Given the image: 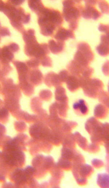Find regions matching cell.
I'll use <instances>...</instances> for the list:
<instances>
[{
  "instance_id": "obj_24",
  "label": "cell",
  "mask_w": 109,
  "mask_h": 188,
  "mask_svg": "<svg viewBox=\"0 0 109 188\" xmlns=\"http://www.w3.org/2000/svg\"><path fill=\"white\" fill-rule=\"evenodd\" d=\"M98 30L100 32L107 33L109 32V25H104V24H100L98 27Z\"/></svg>"
},
{
  "instance_id": "obj_8",
  "label": "cell",
  "mask_w": 109,
  "mask_h": 188,
  "mask_svg": "<svg viewBox=\"0 0 109 188\" xmlns=\"http://www.w3.org/2000/svg\"><path fill=\"white\" fill-rule=\"evenodd\" d=\"M14 58V54L9 49L8 45L3 47L1 49V60L4 64H8Z\"/></svg>"
},
{
  "instance_id": "obj_31",
  "label": "cell",
  "mask_w": 109,
  "mask_h": 188,
  "mask_svg": "<svg viewBox=\"0 0 109 188\" xmlns=\"http://www.w3.org/2000/svg\"><path fill=\"white\" fill-rule=\"evenodd\" d=\"M79 104L78 102H76V103H74L73 105V108L74 109H79Z\"/></svg>"
},
{
  "instance_id": "obj_1",
  "label": "cell",
  "mask_w": 109,
  "mask_h": 188,
  "mask_svg": "<svg viewBox=\"0 0 109 188\" xmlns=\"http://www.w3.org/2000/svg\"><path fill=\"white\" fill-rule=\"evenodd\" d=\"M36 15L40 32L43 36H52L56 28H60L63 24L62 16L58 10L45 7Z\"/></svg>"
},
{
  "instance_id": "obj_26",
  "label": "cell",
  "mask_w": 109,
  "mask_h": 188,
  "mask_svg": "<svg viewBox=\"0 0 109 188\" xmlns=\"http://www.w3.org/2000/svg\"><path fill=\"white\" fill-rule=\"evenodd\" d=\"M101 41L109 45V32L101 36Z\"/></svg>"
},
{
  "instance_id": "obj_19",
  "label": "cell",
  "mask_w": 109,
  "mask_h": 188,
  "mask_svg": "<svg viewBox=\"0 0 109 188\" xmlns=\"http://www.w3.org/2000/svg\"><path fill=\"white\" fill-rule=\"evenodd\" d=\"M40 62V60L38 59L34 58L27 61L26 64L29 67L35 69L38 66Z\"/></svg>"
},
{
  "instance_id": "obj_4",
  "label": "cell",
  "mask_w": 109,
  "mask_h": 188,
  "mask_svg": "<svg viewBox=\"0 0 109 188\" xmlns=\"http://www.w3.org/2000/svg\"><path fill=\"white\" fill-rule=\"evenodd\" d=\"M25 52L28 57H34L39 60L50 53L48 45L47 43L39 44L37 40L25 43Z\"/></svg>"
},
{
  "instance_id": "obj_28",
  "label": "cell",
  "mask_w": 109,
  "mask_h": 188,
  "mask_svg": "<svg viewBox=\"0 0 109 188\" xmlns=\"http://www.w3.org/2000/svg\"><path fill=\"white\" fill-rule=\"evenodd\" d=\"M103 71L104 74L108 75L109 74V61H107L104 64L103 68Z\"/></svg>"
},
{
  "instance_id": "obj_22",
  "label": "cell",
  "mask_w": 109,
  "mask_h": 188,
  "mask_svg": "<svg viewBox=\"0 0 109 188\" xmlns=\"http://www.w3.org/2000/svg\"><path fill=\"white\" fill-rule=\"evenodd\" d=\"M79 104V107L80 111L82 114H84L87 112V108L86 105H85L84 101L83 100H80L78 102Z\"/></svg>"
},
{
  "instance_id": "obj_9",
  "label": "cell",
  "mask_w": 109,
  "mask_h": 188,
  "mask_svg": "<svg viewBox=\"0 0 109 188\" xmlns=\"http://www.w3.org/2000/svg\"><path fill=\"white\" fill-rule=\"evenodd\" d=\"M65 43L64 42H56L53 40H50L48 41V47L50 51L54 54H58L62 52L64 47Z\"/></svg>"
},
{
  "instance_id": "obj_12",
  "label": "cell",
  "mask_w": 109,
  "mask_h": 188,
  "mask_svg": "<svg viewBox=\"0 0 109 188\" xmlns=\"http://www.w3.org/2000/svg\"><path fill=\"white\" fill-rule=\"evenodd\" d=\"M28 4L29 8L36 14L45 7L42 1L39 0H29Z\"/></svg>"
},
{
  "instance_id": "obj_2",
  "label": "cell",
  "mask_w": 109,
  "mask_h": 188,
  "mask_svg": "<svg viewBox=\"0 0 109 188\" xmlns=\"http://www.w3.org/2000/svg\"><path fill=\"white\" fill-rule=\"evenodd\" d=\"M0 4L1 11L8 17L13 28L22 33L25 30L23 24L27 13L22 7L13 5L10 1L4 2L1 1Z\"/></svg>"
},
{
  "instance_id": "obj_15",
  "label": "cell",
  "mask_w": 109,
  "mask_h": 188,
  "mask_svg": "<svg viewBox=\"0 0 109 188\" xmlns=\"http://www.w3.org/2000/svg\"><path fill=\"white\" fill-rule=\"evenodd\" d=\"M96 50L99 55L105 56L109 54V45L101 42L96 47Z\"/></svg>"
},
{
  "instance_id": "obj_27",
  "label": "cell",
  "mask_w": 109,
  "mask_h": 188,
  "mask_svg": "<svg viewBox=\"0 0 109 188\" xmlns=\"http://www.w3.org/2000/svg\"><path fill=\"white\" fill-rule=\"evenodd\" d=\"M10 1L13 5L16 7H19L20 5L23 4L25 1L24 0H11Z\"/></svg>"
},
{
  "instance_id": "obj_3",
  "label": "cell",
  "mask_w": 109,
  "mask_h": 188,
  "mask_svg": "<svg viewBox=\"0 0 109 188\" xmlns=\"http://www.w3.org/2000/svg\"><path fill=\"white\" fill-rule=\"evenodd\" d=\"M80 1H63L62 16L69 23V29L75 30L78 27V21L81 16L83 7Z\"/></svg>"
},
{
  "instance_id": "obj_5",
  "label": "cell",
  "mask_w": 109,
  "mask_h": 188,
  "mask_svg": "<svg viewBox=\"0 0 109 188\" xmlns=\"http://www.w3.org/2000/svg\"><path fill=\"white\" fill-rule=\"evenodd\" d=\"M81 16L85 19L97 20L102 16V14L95 7L85 6L81 11Z\"/></svg>"
},
{
  "instance_id": "obj_17",
  "label": "cell",
  "mask_w": 109,
  "mask_h": 188,
  "mask_svg": "<svg viewBox=\"0 0 109 188\" xmlns=\"http://www.w3.org/2000/svg\"><path fill=\"white\" fill-rule=\"evenodd\" d=\"M98 6L101 13L104 14H109V4L105 1H98Z\"/></svg>"
},
{
  "instance_id": "obj_6",
  "label": "cell",
  "mask_w": 109,
  "mask_h": 188,
  "mask_svg": "<svg viewBox=\"0 0 109 188\" xmlns=\"http://www.w3.org/2000/svg\"><path fill=\"white\" fill-rule=\"evenodd\" d=\"M54 37L57 41L64 42L69 38H75V35L72 30L59 28L54 35Z\"/></svg>"
},
{
  "instance_id": "obj_7",
  "label": "cell",
  "mask_w": 109,
  "mask_h": 188,
  "mask_svg": "<svg viewBox=\"0 0 109 188\" xmlns=\"http://www.w3.org/2000/svg\"><path fill=\"white\" fill-rule=\"evenodd\" d=\"M78 51L85 58L90 62L93 59V54L91 49L90 45L85 42H81L77 45Z\"/></svg>"
},
{
  "instance_id": "obj_23",
  "label": "cell",
  "mask_w": 109,
  "mask_h": 188,
  "mask_svg": "<svg viewBox=\"0 0 109 188\" xmlns=\"http://www.w3.org/2000/svg\"><path fill=\"white\" fill-rule=\"evenodd\" d=\"M1 37H3L6 36H10L11 33L9 29L6 27H1V30H0Z\"/></svg>"
},
{
  "instance_id": "obj_10",
  "label": "cell",
  "mask_w": 109,
  "mask_h": 188,
  "mask_svg": "<svg viewBox=\"0 0 109 188\" xmlns=\"http://www.w3.org/2000/svg\"><path fill=\"white\" fill-rule=\"evenodd\" d=\"M43 75L40 71L37 69H34L29 71L28 79L30 82L35 84H38L42 82Z\"/></svg>"
},
{
  "instance_id": "obj_18",
  "label": "cell",
  "mask_w": 109,
  "mask_h": 188,
  "mask_svg": "<svg viewBox=\"0 0 109 188\" xmlns=\"http://www.w3.org/2000/svg\"><path fill=\"white\" fill-rule=\"evenodd\" d=\"M23 171L19 169V170L16 171L15 172L14 175L15 180L18 182H22L25 181L26 180V177L25 174H24Z\"/></svg>"
},
{
  "instance_id": "obj_21",
  "label": "cell",
  "mask_w": 109,
  "mask_h": 188,
  "mask_svg": "<svg viewBox=\"0 0 109 188\" xmlns=\"http://www.w3.org/2000/svg\"><path fill=\"white\" fill-rule=\"evenodd\" d=\"M58 76L60 81H62V82H66L69 76V73L66 70H63L60 71Z\"/></svg>"
},
{
  "instance_id": "obj_30",
  "label": "cell",
  "mask_w": 109,
  "mask_h": 188,
  "mask_svg": "<svg viewBox=\"0 0 109 188\" xmlns=\"http://www.w3.org/2000/svg\"><path fill=\"white\" fill-rule=\"evenodd\" d=\"M25 171L26 173L28 174V175H31L35 172V169L32 167L28 166L27 167Z\"/></svg>"
},
{
  "instance_id": "obj_13",
  "label": "cell",
  "mask_w": 109,
  "mask_h": 188,
  "mask_svg": "<svg viewBox=\"0 0 109 188\" xmlns=\"http://www.w3.org/2000/svg\"><path fill=\"white\" fill-rule=\"evenodd\" d=\"M23 39L25 43L36 40L35 36V31L33 29L25 30L22 33Z\"/></svg>"
},
{
  "instance_id": "obj_14",
  "label": "cell",
  "mask_w": 109,
  "mask_h": 188,
  "mask_svg": "<svg viewBox=\"0 0 109 188\" xmlns=\"http://www.w3.org/2000/svg\"><path fill=\"white\" fill-rule=\"evenodd\" d=\"M45 82L47 84L55 85L59 83L60 81L58 75L53 72H50L45 76Z\"/></svg>"
},
{
  "instance_id": "obj_11",
  "label": "cell",
  "mask_w": 109,
  "mask_h": 188,
  "mask_svg": "<svg viewBox=\"0 0 109 188\" xmlns=\"http://www.w3.org/2000/svg\"><path fill=\"white\" fill-rule=\"evenodd\" d=\"M13 64L17 69L19 76H25L28 74L29 69L25 63L18 61H15Z\"/></svg>"
},
{
  "instance_id": "obj_20",
  "label": "cell",
  "mask_w": 109,
  "mask_h": 188,
  "mask_svg": "<svg viewBox=\"0 0 109 188\" xmlns=\"http://www.w3.org/2000/svg\"><path fill=\"white\" fill-rule=\"evenodd\" d=\"M42 65L44 67H51L52 65V61L49 57L45 56L40 59Z\"/></svg>"
},
{
  "instance_id": "obj_29",
  "label": "cell",
  "mask_w": 109,
  "mask_h": 188,
  "mask_svg": "<svg viewBox=\"0 0 109 188\" xmlns=\"http://www.w3.org/2000/svg\"><path fill=\"white\" fill-rule=\"evenodd\" d=\"M85 6L95 7L98 3L97 1H84Z\"/></svg>"
},
{
  "instance_id": "obj_25",
  "label": "cell",
  "mask_w": 109,
  "mask_h": 188,
  "mask_svg": "<svg viewBox=\"0 0 109 188\" xmlns=\"http://www.w3.org/2000/svg\"><path fill=\"white\" fill-rule=\"evenodd\" d=\"M9 49L12 51L13 53L19 51V45L15 43H10L8 45Z\"/></svg>"
},
{
  "instance_id": "obj_16",
  "label": "cell",
  "mask_w": 109,
  "mask_h": 188,
  "mask_svg": "<svg viewBox=\"0 0 109 188\" xmlns=\"http://www.w3.org/2000/svg\"><path fill=\"white\" fill-rule=\"evenodd\" d=\"M67 86L69 88H74L78 86V79L74 76H69L67 81Z\"/></svg>"
}]
</instances>
